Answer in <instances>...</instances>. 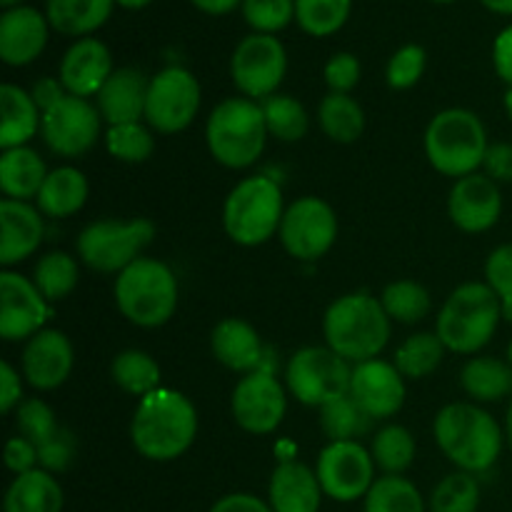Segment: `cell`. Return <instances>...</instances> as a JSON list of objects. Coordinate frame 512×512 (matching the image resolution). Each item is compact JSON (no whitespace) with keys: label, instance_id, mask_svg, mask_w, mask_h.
Returning <instances> with one entry per match:
<instances>
[{"label":"cell","instance_id":"52a82bcc","mask_svg":"<svg viewBox=\"0 0 512 512\" xmlns=\"http://www.w3.org/2000/svg\"><path fill=\"white\" fill-rule=\"evenodd\" d=\"M423 148L433 170L460 180L483 170L490 140L478 113L468 108H445L435 113L425 128Z\"/></svg>","mask_w":512,"mask_h":512},{"label":"cell","instance_id":"d6a6232c","mask_svg":"<svg viewBox=\"0 0 512 512\" xmlns=\"http://www.w3.org/2000/svg\"><path fill=\"white\" fill-rule=\"evenodd\" d=\"M365 110L353 95L328 93L318 105V125L323 135L333 143L350 145L363 138L365 133Z\"/></svg>","mask_w":512,"mask_h":512},{"label":"cell","instance_id":"4316f807","mask_svg":"<svg viewBox=\"0 0 512 512\" xmlns=\"http://www.w3.org/2000/svg\"><path fill=\"white\" fill-rule=\"evenodd\" d=\"M0 110H3L0 148H23V145H30V140L38 138L43 110L35 105L30 90L15 83H3L0 85Z\"/></svg>","mask_w":512,"mask_h":512},{"label":"cell","instance_id":"484cf974","mask_svg":"<svg viewBox=\"0 0 512 512\" xmlns=\"http://www.w3.org/2000/svg\"><path fill=\"white\" fill-rule=\"evenodd\" d=\"M323 498L315 468L305 463L283 460L270 475L268 503L273 512H320Z\"/></svg>","mask_w":512,"mask_h":512},{"label":"cell","instance_id":"b9f144b4","mask_svg":"<svg viewBox=\"0 0 512 512\" xmlns=\"http://www.w3.org/2000/svg\"><path fill=\"white\" fill-rule=\"evenodd\" d=\"M480 500H483V490H480L478 475L455 473L445 475L438 485L433 488L428 498L430 512H478Z\"/></svg>","mask_w":512,"mask_h":512},{"label":"cell","instance_id":"1f68e13d","mask_svg":"<svg viewBox=\"0 0 512 512\" xmlns=\"http://www.w3.org/2000/svg\"><path fill=\"white\" fill-rule=\"evenodd\" d=\"M115 0H45L50 28L73 38H88L113 13Z\"/></svg>","mask_w":512,"mask_h":512},{"label":"cell","instance_id":"f6af8a7d","mask_svg":"<svg viewBox=\"0 0 512 512\" xmlns=\"http://www.w3.org/2000/svg\"><path fill=\"white\" fill-rule=\"evenodd\" d=\"M15 425H18L20 435L33 440L35 445L48 443L60 430L58 415L43 398H25L15 410Z\"/></svg>","mask_w":512,"mask_h":512},{"label":"cell","instance_id":"003e7915","mask_svg":"<svg viewBox=\"0 0 512 512\" xmlns=\"http://www.w3.org/2000/svg\"><path fill=\"white\" fill-rule=\"evenodd\" d=\"M435 3H453V0H435Z\"/></svg>","mask_w":512,"mask_h":512},{"label":"cell","instance_id":"6f0895ef","mask_svg":"<svg viewBox=\"0 0 512 512\" xmlns=\"http://www.w3.org/2000/svg\"><path fill=\"white\" fill-rule=\"evenodd\" d=\"M30 95H33L35 105H38L40 110H50L55 103H60V100L65 98V88L63 83H60V78H50V75H43V78H38L33 83V88H30Z\"/></svg>","mask_w":512,"mask_h":512},{"label":"cell","instance_id":"91938a15","mask_svg":"<svg viewBox=\"0 0 512 512\" xmlns=\"http://www.w3.org/2000/svg\"><path fill=\"white\" fill-rule=\"evenodd\" d=\"M488 10L500 15H512V0H480Z\"/></svg>","mask_w":512,"mask_h":512},{"label":"cell","instance_id":"ac0fdd59","mask_svg":"<svg viewBox=\"0 0 512 512\" xmlns=\"http://www.w3.org/2000/svg\"><path fill=\"white\" fill-rule=\"evenodd\" d=\"M348 395L370 420H390L403 410L408 385L393 360L373 358L353 365Z\"/></svg>","mask_w":512,"mask_h":512},{"label":"cell","instance_id":"e7e4bbea","mask_svg":"<svg viewBox=\"0 0 512 512\" xmlns=\"http://www.w3.org/2000/svg\"><path fill=\"white\" fill-rule=\"evenodd\" d=\"M0 5L8 10V8H15V5H20V0H0Z\"/></svg>","mask_w":512,"mask_h":512},{"label":"cell","instance_id":"f546056e","mask_svg":"<svg viewBox=\"0 0 512 512\" xmlns=\"http://www.w3.org/2000/svg\"><path fill=\"white\" fill-rule=\"evenodd\" d=\"M65 493L58 478L43 468L15 475L3 498V512H63Z\"/></svg>","mask_w":512,"mask_h":512},{"label":"cell","instance_id":"ffe728a7","mask_svg":"<svg viewBox=\"0 0 512 512\" xmlns=\"http://www.w3.org/2000/svg\"><path fill=\"white\" fill-rule=\"evenodd\" d=\"M75 365V350L63 330L45 328L23 345L20 373L30 388L40 393L58 390L68 383Z\"/></svg>","mask_w":512,"mask_h":512},{"label":"cell","instance_id":"db71d44e","mask_svg":"<svg viewBox=\"0 0 512 512\" xmlns=\"http://www.w3.org/2000/svg\"><path fill=\"white\" fill-rule=\"evenodd\" d=\"M483 173L495 183H512V143H490L485 153Z\"/></svg>","mask_w":512,"mask_h":512},{"label":"cell","instance_id":"681fc988","mask_svg":"<svg viewBox=\"0 0 512 512\" xmlns=\"http://www.w3.org/2000/svg\"><path fill=\"white\" fill-rule=\"evenodd\" d=\"M360 75H363V68H360L358 55L348 53V50H340V53L330 55V60L323 68V78L330 93L350 95L355 88H358Z\"/></svg>","mask_w":512,"mask_h":512},{"label":"cell","instance_id":"8fae6325","mask_svg":"<svg viewBox=\"0 0 512 512\" xmlns=\"http://www.w3.org/2000/svg\"><path fill=\"white\" fill-rule=\"evenodd\" d=\"M200 103V80L183 65H168L150 75L145 123L158 135H178L195 123Z\"/></svg>","mask_w":512,"mask_h":512},{"label":"cell","instance_id":"3957f363","mask_svg":"<svg viewBox=\"0 0 512 512\" xmlns=\"http://www.w3.org/2000/svg\"><path fill=\"white\" fill-rule=\"evenodd\" d=\"M393 320L383 303L365 290L345 293L328 305L323 315V338L333 353L350 365L380 358L390 343Z\"/></svg>","mask_w":512,"mask_h":512},{"label":"cell","instance_id":"836d02e7","mask_svg":"<svg viewBox=\"0 0 512 512\" xmlns=\"http://www.w3.org/2000/svg\"><path fill=\"white\" fill-rule=\"evenodd\" d=\"M110 378L118 385L123 393L133 395V398H145V395L155 393L163 388V370L160 363L150 353L138 348L120 350L110 363Z\"/></svg>","mask_w":512,"mask_h":512},{"label":"cell","instance_id":"277c9868","mask_svg":"<svg viewBox=\"0 0 512 512\" xmlns=\"http://www.w3.org/2000/svg\"><path fill=\"white\" fill-rule=\"evenodd\" d=\"M505 320L500 300L485 280H468L458 285L445 298L438 318H435V333L443 340L445 350L455 355H480L488 348Z\"/></svg>","mask_w":512,"mask_h":512},{"label":"cell","instance_id":"c3c4849f","mask_svg":"<svg viewBox=\"0 0 512 512\" xmlns=\"http://www.w3.org/2000/svg\"><path fill=\"white\" fill-rule=\"evenodd\" d=\"M485 283L500 300L505 320L512 323V243L498 245L485 258Z\"/></svg>","mask_w":512,"mask_h":512},{"label":"cell","instance_id":"83f0119b","mask_svg":"<svg viewBox=\"0 0 512 512\" xmlns=\"http://www.w3.org/2000/svg\"><path fill=\"white\" fill-rule=\"evenodd\" d=\"M90 198V183L85 173L75 165H60L53 168L40 188L35 205L45 218H70L85 208Z\"/></svg>","mask_w":512,"mask_h":512},{"label":"cell","instance_id":"03108f58","mask_svg":"<svg viewBox=\"0 0 512 512\" xmlns=\"http://www.w3.org/2000/svg\"><path fill=\"white\" fill-rule=\"evenodd\" d=\"M505 360H508L510 368H512V340L508 343V350H505Z\"/></svg>","mask_w":512,"mask_h":512},{"label":"cell","instance_id":"e575fe53","mask_svg":"<svg viewBox=\"0 0 512 512\" xmlns=\"http://www.w3.org/2000/svg\"><path fill=\"white\" fill-rule=\"evenodd\" d=\"M445 345L438 338V333L420 330V333L408 335L398 345L393 355V365L400 370L405 380H423L430 378L445 360Z\"/></svg>","mask_w":512,"mask_h":512},{"label":"cell","instance_id":"4dcf8cb0","mask_svg":"<svg viewBox=\"0 0 512 512\" xmlns=\"http://www.w3.org/2000/svg\"><path fill=\"white\" fill-rule=\"evenodd\" d=\"M460 388L470 403L490 405L512 398V368L508 360L495 355H473L460 368Z\"/></svg>","mask_w":512,"mask_h":512},{"label":"cell","instance_id":"d4e9b609","mask_svg":"<svg viewBox=\"0 0 512 512\" xmlns=\"http://www.w3.org/2000/svg\"><path fill=\"white\" fill-rule=\"evenodd\" d=\"M148 85L150 78L143 70L125 65V68H115L108 83L95 98L103 123L108 125H125V123H140L145 120V100H148Z\"/></svg>","mask_w":512,"mask_h":512},{"label":"cell","instance_id":"be15d7a7","mask_svg":"<svg viewBox=\"0 0 512 512\" xmlns=\"http://www.w3.org/2000/svg\"><path fill=\"white\" fill-rule=\"evenodd\" d=\"M503 108H505V115H508L512 123V88H508L503 93Z\"/></svg>","mask_w":512,"mask_h":512},{"label":"cell","instance_id":"d590c367","mask_svg":"<svg viewBox=\"0 0 512 512\" xmlns=\"http://www.w3.org/2000/svg\"><path fill=\"white\" fill-rule=\"evenodd\" d=\"M33 283L38 285L40 293L45 295L50 305L60 303L80 283V260L65 250H50L40 255L33 265Z\"/></svg>","mask_w":512,"mask_h":512},{"label":"cell","instance_id":"f907efd6","mask_svg":"<svg viewBox=\"0 0 512 512\" xmlns=\"http://www.w3.org/2000/svg\"><path fill=\"white\" fill-rule=\"evenodd\" d=\"M75 453H78V443H75L73 433L60 428L48 443L38 445V468L48 470V473L58 475L73 465Z\"/></svg>","mask_w":512,"mask_h":512},{"label":"cell","instance_id":"f5cc1de1","mask_svg":"<svg viewBox=\"0 0 512 512\" xmlns=\"http://www.w3.org/2000/svg\"><path fill=\"white\" fill-rule=\"evenodd\" d=\"M5 468L13 475H23L38 468V445L23 435L10 438L5 445Z\"/></svg>","mask_w":512,"mask_h":512},{"label":"cell","instance_id":"5bb4252c","mask_svg":"<svg viewBox=\"0 0 512 512\" xmlns=\"http://www.w3.org/2000/svg\"><path fill=\"white\" fill-rule=\"evenodd\" d=\"M378 468L360 440H340V443H328L320 450L315 460V475L320 480L325 498L335 503H358L365 500Z\"/></svg>","mask_w":512,"mask_h":512},{"label":"cell","instance_id":"9f6ffc18","mask_svg":"<svg viewBox=\"0 0 512 512\" xmlns=\"http://www.w3.org/2000/svg\"><path fill=\"white\" fill-rule=\"evenodd\" d=\"M208 512H273V508H270L268 500L253 493H228L215 500Z\"/></svg>","mask_w":512,"mask_h":512},{"label":"cell","instance_id":"60d3db41","mask_svg":"<svg viewBox=\"0 0 512 512\" xmlns=\"http://www.w3.org/2000/svg\"><path fill=\"white\" fill-rule=\"evenodd\" d=\"M105 150L115 160L128 165H140L153 158L155 153V130L145 120L140 123L110 125L105 128Z\"/></svg>","mask_w":512,"mask_h":512},{"label":"cell","instance_id":"6125c7cd","mask_svg":"<svg viewBox=\"0 0 512 512\" xmlns=\"http://www.w3.org/2000/svg\"><path fill=\"white\" fill-rule=\"evenodd\" d=\"M115 3H118L120 8L140 10V8H145V5H148V3H153V0H115Z\"/></svg>","mask_w":512,"mask_h":512},{"label":"cell","instance_id":"94428289","mask_svg":"<svg viewBox=\"0 0 512 512\" xmlns=\"http://www.w3.org/2000/svg\"><path fill=\"white\" fill-rule=\"evenodd\" d=\"M505 443H508L510 453H512V398H510V405H508V413H505Z\"/></svg>","mask_w":512,"mask_h":512},{"label":"cell","instance_id":"ee69618b","mask_svg":"<svg viewBox=\"0 0 512 512\" xmlns=\"http://www.w3.org/2000/svg\"><path fill=\"white\" fill-rule=\"evenodd\" d=\"M350 8L353 0H295V20L308 35L328 38L343 28Z\"/></svg>","mask_w":512,"mask_h":512},{"label":"cell","instance_id":"ba28073f","mask_svg":"<svg viewBox=\"0 0 512 512\" xmlns=\"http://www.w3.org/2000/svg\"><path fill=\"white\" fill-rule=\"evenodd\" d=\"M283 188L270 175L243 178L223 203V230L240 248H258L278 238L285 215Z\"/></svg>","mask_w":512,"mask_h":512},{"label":"cell","instance_id":"7a4b0ae2","mask_svg":"<svg viewBox=\"0 0 512 512\" xmlns=\"http://www.w3.org/2000/svg\"><path fill=\"white\" fill-rule=\"evenodd\" d=\"M433 438L440 453L458 470L485 475L503 455L505 428L478 403H448L433 420Z\"/></svg>","mask_w":512,"mask_h":512},{"label":"cell","instance_id":"d6986e66","mask_svg":"<svg viewBox=\"0 0 512 512\" xmlns=\"http://www.w3.org/2000/svg\"><path fill=\"white\" fill-rule=\"evenodd\" d=\"M448 215L450 223L463 233H488L503 218V190L483 170L465 175L450 188Z\"/></svg>","mask_w":512,"mask_h":512},{"label":"cell","instance_id":"7c38bea8","mask_svg":"<svg viewBox=\"0 0 512 512\" xmlns=\"http://www.w3.org/2000/svg\"><path fill=\"white\" fill-rule=\"evenodd\" d=\"M338 215L328 200L303 195L285 208L278 240L285 253L300 263H318L338 240Z\"/></svg>","mask_w":512,"mask_h":512},{"label":"cell","instance_id":"2e32d148","mask_svg":"<svg viewBox=\"0 0 512 512\" xmlns=\"http://www.w3.org/2000/svg\"><path fill=\"white\" fill-rule=\"evenodd\" d=\"M230 413H233L235 425L245 433H275L288 413V388L275 378L273 370L240 375L230 395Z\"/></svg>","mask_w":512,"mask_h":512},{"label":"cell","instance_id":"8992f818","mask_svg":"<svg viewBox=\"0 0 512 512\" xmlns=\"http://www.w3.org/2000/svg\"><path fill=\"white\" fill-rule=\"evenodd\" d=\"M268 138L263 105L243 95L220 100L205 120L208 153L228 170H245L258 163Z\"/></svg>","mask_w":512,"mask_h":512},{"label":"cell","instance_id":"680465c9","mask_svg":"<svg viewBox=\"0 0 512 512\" xmlns=\"http://www.w3.org/2000/svg\"><path fill=\"white\" fill-rule=\"evenodd\" d=\"M190 3H193L195 8L203 10V13L225 15V13H230L233 8H238L243 0H190Z\"/></svg>","mask_w":512,"mask_h":512},{"label":"cell","instance_id":"ab89813d","mask_svg":"<svg viewBox=\"0 0 512 512\" xmlns=\"http://www.w3.org/2000/svg\"><path fill=\"white\" fill-rule=\"evenodd\" d=\"M260 105H263L265 125H268L270 138L280 140V143H298V140H303L308 135L310 115L298 98L275 93L270 98H265Z\"/></svg>","mask_w":512,"mask_h":512},{"label":"cell","instance_id":"7dc6e473","mask_svg":"<svg viewBox=\"0 0 512 512\" xmlns=\"http://www.w3.org/2000/svg\"><path fill=\"white\" fill-rule=\"evenodd\" d=\"M425 65H428V55H425L423 45L408 43L390 55L385 80L393 90H410L425 75Z\"/></svg>","mask_w":512,"mask_h":512},{"label":"cell","instance_id":"8d00e7d4","mask_svg":"<svg viewBox=\"0 0 512 512\" xmlns=\"http://www.w3.org/2000/svg\"><path fill=\"white\" fill-rule=\"evenodd\" d=\"M370 455L375 460V468L383 475H405L418 455L415 435L405 425L388 423L373 435Z\"/></svg>","mask_w":512,"mask_h":512},{"label":"cell","instance_id":"f35d334b","mask_svg":"<svg viewBox=\"0 0 512 512\" xmlns=\"http://www.w3.org/2000/svg\"><path fill=\"white\" fill-rule=\"evenodd\" d=\"M380 303H383L388 318L400 325H418L433 310L430 290L420 285L418 280H393V283H388L380 293Z\"/></svg>","mask_w":512,"mask_h":512},{"label":"cell","instance_id":"e0dca14e","mask_svg":"<svg viewBox=\"0 0 512 512\" xmlns=\"http://www.w3.org/2000/svg\"><path fill=\"white\" fill-rule=\"evenodd\" d=\"M48 318L50 303L33 278L15 270H0V338L5 343H28L45 330Z\"/></svg>","mask_w":512,"mask_h":512},{"label":"cell","instance_id":"f1b7e54d","mask_svg":"<svg viewBox=\"0 0 512 512\" xmlns=\"http://www.w3.org/2000/svg\"><path fill=\"white\" fill-rule=\"evenodd\" d=\"M48 173L50 170L45 160L30 145L0 153V190L8 200L35 203Z\"/></svg>","mask_w":512,"mask_h":512},{"label":"cell","instance_id":"74e56055","mask_svg":"<svg viewBox=\"0 0 512 512\" xmlns=\"http://www.w3.org/2000/svg\"><path fill=\"white\" fill-rule=\"evenodd\" d=\"M365 512H425L423 493L405 475H380L363 500Z\"/></svg>","mask_w":512,"mask_h":512},{"label":"cell","instance_id":"44dd1931","mask_svg":"<svg viewBox=\"0 0 512 512\" xmlns=\"http://www.w3.org/2000/svg\"><path fill=\"white\" fill-rule=\"evenodd\" d=\"M113 55L103 40L78 38L60 58V83L65 93L78 95V98H98L103 85L113 75Z\"/></svg>","mask_w":512,"mask_h":512},{"label":"cell","instance_id":"9c48e42d","mask_svg":"<svg viewBox=\"0 0 512 512\" xmlns=\"http://www.w3.org/2000/svg\"><path fill=\"white\" fill-rule=\"evenodd\" d=\"M155 238V225L148 218L95 220L75 238V253L85 268L103 275L123 273L143 258Z\"/></svg>","mask_w":512,"mask_h":512},{"label":"cell","instance_id":"4fadbf2b","mask_svg":"<svg viewBox=\"0 0 512 512\" xmlns=\"http://www.w3.org/2000/svg\"><path fill=\"white\" fill-rule=\"evenodd\" d=\"M288 73V53L278 35L250 33L230 55V78L243 98L263 103L278 93Z\"/></svg>","mask_w":512,"mask_h":512},{"label":"cell","instance_id":"816d5d0a","mask_svg":"<svg viewBox=\"0 0 512 512\" xmlns=\"http://www.w3.org/2000/svg\"><path fill=\"white\" fill-rule=\"evenodd\" d=\"M25 400V378L18 368L3 360L0 363V413L10 415Z\"/></svg>","mask_w":512,"mask_h":512},{"label":"cell","instance_id":"7402d4cb","mask_svg":"<svg viewBox=\"0 0 512 512\" xmlns=\"http://www.w3.org/2000/svg\"><path fill=\"white\" fill-rule=\"evenodd\" d=\"M45 240V215L35 203L0 200V265L13 270L33 258Z\"/></svg>","mask_w":512,"mask_h":512},{"label":"cell","instance_id":"5b68a950","mask_svg":"<svg viewBox=\"0 0 512 512\" xmlns=\"http://www.w3.org/2000/svg\"><path fill=\"white\" fill-rule=\"evenodd\" d=\"M115 308L135 328L155 330L170 323L180 303V285L173 268L158 258L135 260L115 275Z\"/></svg>","mask_w":512,"mask_h":512},{"label":"cell","instance_id":"bcb514c9","mask_svg":"<svg viewBox=\"0 0 512 512\" xmlns=\"http://www.w3.org/2000/svg\"><path fill=\"white\" fill-rule=\"evenodd\" d=\"M240 10L253 33L275 35L295 18V0H243Z\"/></svg>","mask_w":512,"mask_h":512},{"label":"cell","instance_id":"cb8c5ba5","mask_svg":"<svg viewBox=\"0 0 512 512\" xmlns=\"http://www.w3.org/2000/svg\"><path fill=\"white\" fill-rule=\"evenodd\" d=\"M213 358L225 370L238 375L255 373L265 368V345L258 330L243 318H223L210 333Z\"/></svg>","mask_w":512,"mask_h":512},{"label":"cell","instance_id":"9a60e30c","mask_svg":"<svg viewBox=\"0 0 512 512\" xmlns=\"http://www.w3.org/2000/svg\"><path fill=\"white\" fill-rule=\"evenodd\" d=\"M103 133V115L88 98L65 95L60 103L43 113L40 138L45 148L58 158L75 160L90 153Z\"/></svg>","mask_w":512,"mask_h":512},{"label":"cell","instance_id":"7bdbcfd3","mask_svg":"<svg viewBox=\"0 0 512 512\" xmlns=\"http://www.w3.org/2000/svg\"><path fill=\"white\" fill-rule=\"evenodd\" d=\"M320 418V430L325 433L328 443H340V440H358L360 435L368 433L370 423L373 420L358 408L350 395H343V398H335L330 403H325L323 408L318 410Z\"/></svg>","mask_w":512,"mask_h":512},{"label":"cell","instance_id":"30bf717a","mask_svg":"<svg viewBox=\"0 0 512 512\" xmlns=\"http://www.w3.org/2000/svg\"><path fill=\"white\" fill-rule=\"evenodd\" d=\"M353 365L328 345H305L295 350L285 365V388L305 408H323L350 393Z\"/></svg>","mask_w":512,"mask_h":512},{"label":"cell","instance_id":"11a10c76","mask_svg":"<svg viewBox=\"0 0 512 512\" xmlns=\"http://www.w3.org/2000/svg\"><path fill=\"white\" fill-rule=\"evenodd\" d=\"M493 68L498 78L512 88V23L505 25L493 40Z\"/></svg>","mask_w":512,"mask_h":512},{"label":"cell","instance_id":"603a6c76","mask_svg":"<svg viewBox=\"0 0 512 512\" xmlns=\"http://www.w3.org/2000/svg\"><path fill=\"white\" fill-rule=\"evenodd\" d=\"M48 15L30 5H15L0 15V58L5 65H30L48 45Z\"/></svg>","mask_w":512,"mask_h":512},{"label":"cell","instance_id":"6da1fadb","mask_svg":"<svg viewBox=\"0 0 512 512\" xmlns=\"http://www.w3.org/2000/svg\"><path fill=\"white\" fill-rule=\"evenodd\" d=\"M198 410L193 400L175 388H158L135 405L130 443L150 463H173L193 448L198 438Z\"/></svg>","mask_w":512,"mask_h":512}]
</instances>
